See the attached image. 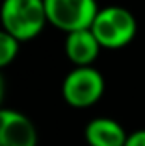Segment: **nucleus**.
Masks as SVG:
<instances>
[{"instance_id":"nucleus-6","label":"nucleus","mask_w":145,"mask_h":146,"mask_svg":"<svg viewBox=\"0 0 145 146\" xmlns=\"http://www.w3.org/2000/svg\"><path fill=\"white\" fill-rule=\"evenodd\" d=\"M84 137L89 146H125L128 133L113 118L97 117L87 122Z\"/></svg>"},{"instance_id":"nucleus-3","label":"nucleus","mask_w":145,"mask_h":146,"mask_svg":"<svg viewBox=\"0 0 145 146\" xmlns=\"http://www.w3.org/2000/svg\"><path fill=\"white\" fill-rule=\"evenodd\" d=\"M99 9L97 0H45L48 24L65 33L89 30Z\"/></svg>"},{"instance_id":"nucleus-5","label":"nucleus","mask_w":145,"mask_h":146,"mask_svg":"<svg viewBox=\"0 0 145 146\" xmlns=\"http://www.w3.org/2000/svg\"><path fill=\"white\" fill-rule=\"evenodd\" d=\"M0 146H37V129L24 113L0 109Z\"/></svg>"},{"instance_id":"nucleus-7","label":"nucleus","mask_w":145,"mask_h":146,"mask_svg":"<svg viewBox=\"0 0 145 146\" xmlns=\"http://www.w3.org/2000/svg\"><path fill=\"white\" fill-rule=\"evenodd\" d=\"M99 52H101V44L91 30L67 33L65 54L75 67H93V61L99 57Z\"/></svg>"},{"instance_id":"nucleus-2","label":"nucleus","mask_w":145,"mask_h":146,"mask_svg":"<svg viewBox=\"0 0 145 146\" xmlns=\"http://www.w3.org/2000/svg\"><path fill=\"white\" fill-rule=\"evenodd\" d=\"M89 30L93 32L101 48L119 50L132 43L138 32V22L127 7L108 6L99 9Z\"/></svg>"},{"instance_id":"nucleus-4","label":"nucleus","mask_w":145,"mask_h":146,"mask_svg":"<svg viewBox=\"0 0 145 146\" xmlns=\"http://www.w3.org/2000/svg\"><path fill=\"white\" fill-rule=\"evenodd\" d=\"M104 94V78L95 67H75L63 78L62 96L75 109H86Z\"/></svg>"},{"instance_id":"nucleus-9","label":"nucleus","mask_w":145,"mask_h":146,"mask_svg":"<svg viewBox=\"0 0 145 146\" xmlns=\"http://www.w3.org/2000/svg\"><path fill=\"white\" fill-rule=\"evenodd\" d=\"M125 146H145V129H136L128 133Z\"/></svg>"},{"instance_id":"nucleus-10","label":"nucleus","mask_w":145,"mask_h":146,"mask_svg":"<svg viewBox=\"0 0 145 146\" xmlns=\"http://www.w3.org/2000/svg\"><path fill=\"white\" fill-rule=\"evenodd\" d=\"M4 96H6V80L0 74V109H2V104H4Z\"/></svg>"},{"instance_id":"nucleus-8","label":"nucleus","mask_w":145,"mask_h":146,"mask_svg":"<svg viewBox=\"0 0 145 146\" xmlns=\"http://www.w3.org/2000/svg\"><path fill=\"white\" fill-rule=\"evenodd\" d=\"M19 48H21V43L0 28V70L15 61V57L19 56Z\"/></svg>"},{"instance_id":"nucleus-1","label":"nucleus","mask_w":145,"mask_h":146,"mask_svg":"<svg viewBox=\"0 0 145 146\" xmlns=\"http://www.w3.org/2000/svg\"><path fill=\"white\" fill-rule=\"evenodd\" d=\"M0 22L4 32L19 43L36 39L48 22L45 0H2Z\"/></svg>"}]
</instances>
